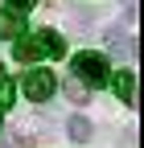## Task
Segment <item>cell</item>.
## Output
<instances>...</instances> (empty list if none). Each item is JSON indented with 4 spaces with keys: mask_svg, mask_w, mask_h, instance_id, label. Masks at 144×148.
I'll return each mask as SVG.
<instances>
[{
    "mask_svg": "<svg viewBox=\"0 0 144 148\" xmlns=\"http://www.w3.org/2000/svg\"><path fill=\"white\" fill-rule=\"evenodd\" d=\"M74 82H82L86 90L91 86H107V78H111V66H107V58L103 53H91V49H82V53H74Z\"/></svg>",
    "mask_w": 144,
    "mask_h": 148,
    "instance_id": "2",
    "label": "cell"
},
{
    "mask_svg": "<svg viewBox=\"0 0 144 148\" xmlns=\"http://www.w3.org/2000/svg\"><path fill=\"white\" fill-rule=\"evenodd\" d=\"M12 95H16L12 82H8V78H0V107H8V103H12Z\"/></svg>",
    "mask_w": 144,
    "mask_h": 148,
    "instance_id": "7",
    "label": "cell"
},
{
    "mask_svg": "<svg viewBox=\"0 0 144 148\" xmlns=\"http://www.w3.org/2000/svg\"><path fill=\"white\" fill-rule=\"evenodd\" d=\"M21 90H25V95L33 99V103H45L49 95H53V90H58V78H53V74L41 66V70H29L25 74V78H21Z\"/></svg>",
    "mask_w": 144,
    "mask_h": 148,
    "instance_id": "3",
    "label": "cell"
},
{
    "mask_svg": "<svg viewBox=\"0 0 144 148\" xmlns=\"http://www.w3.org/2000/svg\"><path fill=\"white\" fill-rule=\"evenodd\" d=\"M0 37H4V41H12V37H25V21H21V12L0 8Z\"/></svg>",
    "mask_w": 144,
    "mask_h": 148,
    "instance_id": "5",
    "label": "cell"
},
{
    "mask_svg": "<svg viewBox=\"0 0 144 148\" xmlns=\"http://www.w3.org/2000/svg\"><path fill=\"white\" fill-rule=\"evenodd\" d=\"M66 90H70V99H74V103H82V99H86V86H82V82H70Z\"/></svg>",
    "mask_w": 144,
    "mask_h": 148,
    "instance_id": "9",
    "label": "cell"
},
{
    "mask_svg": "<svg viewBox=\"0 0 144 148\" xmlns=\"http://www.w3.org/2000/svg\"><path fill=\"white\" fill-rule=\"evenodd\" d=\"M66 53V41H62V33H53V29H37V33H29L16 41V58L21 62H33V58H62Z\"/></svg>",
    "mask_w": 144,
    "mask_h": 148,
    "instance_id": "1",
    "label": "cell"
},
{
    "mask_svg": "<svg viewBox=\"0 0 144 148\" xmlns=\"http://www.w3.org/2000/svg\"><path fill=\"white\" fill-rule=\"evenodd\" d=\"M0 78H4V74H0Z\"/></svg>",
    "mask_w": 144,
    "mask_h": 148,
    "instance_id": "10",
    "label": "cell"
},
{
    "mask_svg": "<svg viewBox=\"0 0 144 148\" xmlns=\"http://www.w3.org/2000/svg\"><path fill=\"white\" fill-rule=\"evenodd\" d=\"M107 82L115 86V95H119L123 103H132V99H136V74H132V70H115Z\"/></svg>",
    "mask_w": 144,
    "mask_h": 148,
    "instance_id": "4",
    "label": "cell"
},
{
    "mask_svg": "<svg viewBox=\"0 0 144 148\" xmlns=\"http://www.w3.org/2000/svg\"><path fill=\"white\" fill-rule=\"evenodd\" d=\"M66 132H70V140H91V119H82V115H74L66 123Z\"/></svg>",
    "mask_w": 144,
    "mask_h": 148,
    "instance_id": "6",
    "label": "cell"
},
{
    "mask_svg": "<svg viewBox=\"0 0 144 148\" xmlns=\"http://www.w3.org/2000/svg\"><path fill=\"white\" fill-rule=\"evenodd\" d=\"M37 0H4V8H12V12H25V8H33Z\"/></svg>",
    "mask_w": 144,
    "mask_h": 148,
    "instance_id": "8",
    "label": "cell"
}]
</instances>
